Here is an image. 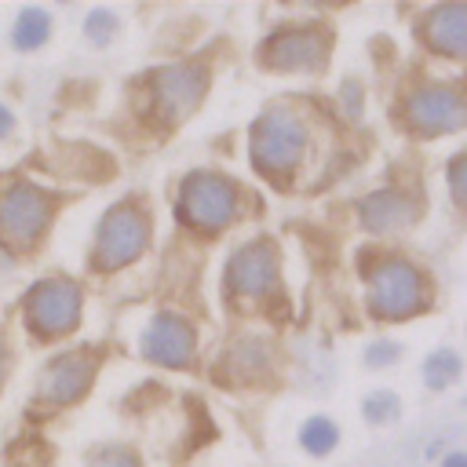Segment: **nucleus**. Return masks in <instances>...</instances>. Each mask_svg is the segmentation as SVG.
Returning a JSON list of instances; mask_svg holds the SVG:
<instances>
[{
	"mask_svg": "<svg viewBox=\"0 0 467 467\" xmlns=\"http://www.w3.org/2000/svg\"><path fill=\"white\" fill-rule=\"evenodd\" d=\"M7 368H11V354H7V347L0 343V387H4V379H7Z\"/></svg>",
	"mask_w": 467,
	"mask_h": 467,
	"instance_id": "obj_24",
	"label": "nucleus"
},
{
	"mask_svg": "<svg viewBox=\"0 0 467 467\" xmlns=\"http://www.w3.org/2000/svg\"><path fill=\"white\" fill-rule=\"evenodd\" d=\"M328 58V33L317 26H285L259 44V62L270 69H321Z\"/></svg>",
	"mask_w": 467,
	"mask_h": 467,
	"instance_id": "obj_8",
	"label": "nucleus"
},
{
	"mask_svg": "<svg viewBox=\"0 0 467 467\" xmlns=\"http://www.w3.org/2000/svg\"><path fill=\"white\" fill-rule=\"evenodd\" d=\"M95 379V354L88 350H69L62 358H55L47 365V372L40 376V401L47 405H69L77 398L88 394Z\"/></svg>",
	"mask_w": 467,
	"mask_h": 467,
	"instance_id": "obj_12",
	"label": "nucleus"
},
{
	"mask_svg": "<svg viewBox=\"0 0 467 467\" xmlns=\"http://www.w3.org/2000/svg\"><path fill=\"white\" fill-rule=\"evenodd\" d=\"M427 44L449 58H463L467 47V7L463 4H441L427 15Z\"/></svg>",
	"mask_w": 467,
	"mask_h": 467,
	"instance_id": "obj_13",
	"label": "nucleus"
},
{
	"mask_svg": "<svg viewBox=\"0 0 467 467\" xmlns=\"http://www.w3.org/2000/svg\"><path fill=\"white\" fill-rule=\"evenodd\" d=\"M84 29H88V36H91L95 44H106V40L117 33V15L106 11V7H95V11H88Z\"/></svg>",
	"mask_w": 467,
	"mask_h": 467,
	"instance_id": "obj_19",
	"label": "nucleus"
},
{
	"mask_svg": "<svg viewBox=\"0 0 467 467\" xmlns=\"http://www.w3.org/2000/svg\"><path fill=\"white\" fill-rule=\"evenodd\" d=\"M409 219H412V201L401 190H379V193H368L361 201V223L372 234L401 230Z\"/></svg>",
	"mask_w": 467,
	"mask_h": 467,
	"instance_id": "obj_14",
	"label": "nucleus"
},
{
	"mask_svg": "<svg viewBox=\"0 0 467 467\" xmlns=\"http://www.w3.org/2000/svg\"><path fill=\"white\" fill-rule=\"evenodd\" d=\"M336 441H339V431H336V423L328 416H310L303 423V431H299V445L310 456H328L336 449Z\"/></svg>",
	"mask_w": 467,
	"mask_h": 467,
	"instance_id": "obj_16",
	"label": "nucleus"
},
{
	"mask_svg": "<svg viewBox=\"0 0 467 467\" xmlns=\"http://www.w3.org/2000/svg\"><path fill=\"white\" fill-rule=\"evenodd\" d=\"M91 467H142L131 449H99L91 456Z\"/></svg>",
	"mask_w": 467,
	"mask_h": 467,
	"instance_id": "obj_20",
	"label": "nucleus"
},
{
	"mask_svg": "<svg viewBox=\"0 0 467 467\" xmlns=\"http://www.w3.org/2000/svg\"><path fill=\"white\" fill-rule=\"evenodd\" d=\"M226 288L234 296H244V299H259V296H270L277 288V248L263 237L241 244L234 255H230V266H226Z\"/></svg>",
	"mask_w": 467,
	"mask_h": 467,
	"instance_id": "obj_9",
	"label": "nucleus"
},
{
	"mask_svg": "<svg viewBox=\"0 0 467 467\" xmlns=\"http://www.w3.org/2000/svg\"><path fill=\"white\" fill-rule=\"evenodd\" d=\"M405 117L416 131L423 135H441V131H456L463 124V95L449 84H431L409 95L405 102Z\"/></svg>",
	"mask_w": 467,
	"mask_h": 467,
	"instance_id": "obj_10",
	"label": "nucleus"
},
{
	"mask_svg": "<svg viewBox=\"0 0 467 467\" xmlns=\"http://www.w3.org/2000/svg\"><path fill=\"white\" fill-rule=\"evenodd\" d=\"M193 347H197L193 325L179 314H157L142 332V354L164 368H186L193 361Z\"/></svg>",
	"mask_w": 467,
	"mask_h": 467,
	"instance_id": "obj_11",
	"label": "nucleus"
},
{
	"mask_svg": "<svg viewBox=\"0 0 467 467\" xmlns=\"http://www.w3.org/2000/svg\"><path fill=\"white\" fill-rule=\"evenodd\" d=\"M460 354L456 350H434L427 361H423V379L431 387H449L460 379Z\"/></svg>",
	"mask_w": 467,
	"mask_h": 467,
	"instance_id": "obj_17",
	"label": "nucleus"
},
{
	"mask_svg": "<svg viewBox=\"0 0 467 467\" xmlns=\"http://www.w3.org/2000/svg\"><path fill=\"white\" fill-rule=\"evenodd\" d=\"M175 212L190 230L215 234L237 215V186L219 171H190L179 186Z\"/></svg>",
	"mask_w": 467,
	"mask_h": 467,
	"instance_id": "obj_2",
	"label": "nucleus"
},
{
	"mask_svg": "<svg viewBox=\"0 0 467 467\" xmlns=\"http://www.w3.org/2000/svg\"><path fill=\"white\" fill-rule=\"evenodd\" d=\"M55 197L36 182H4L0 186V237L15 248H29L51 223Z\"/></svg>",
	"mask_w": 467,
	"mask_h": 467,
	"instance_id": "obj_5",
	"label": "nucleus"
},
{
	"mask_svg": "<svg viewBox=\"0 0 467 467\" xmlns=\"http://www.w3.org/2000/svg\"><path fill=\"white\" fill-rule=\"evenodd\" d=\"M398 354H401L398 343H372L368 354H365V361L368 365H390V361H398Z\"/></svg>",
	"mask_w": 467,
	"mask_h": 467,
	"instance_id": "obj_21",
	"label": "nucleus"
},
{
	"mask_svg": "<svg viewBox=\"0 0 467 467\" xmlns=\"http://www.w3.org/2000/svg\"><path fill=\"white\" fill-rule=\"evenodd\" d=\"M150 241V219L146 212L135 204V201H124L117 208H109L95 230V252H91V263L99 270H117V266H128L131 259L142 255Z\"/></svg>",
	"mask_w": 467,
	"mask_h": 467,
	"instance_id": "obj_4",
	"label": "nucleus"
},
{
	"mask_svg": "<svg viewBox=\"0 0 467 467\" xmlns=\"http://www.w3.org/2000/svg\"><path fill=\"white\" fill-rule=\"evenodd\" d=\"M51 33V15L44 7H26L11 29V40L18 51H36Z\"/></svg>",
	"mask_w": 467,
	"mask_h": 467,
	"instance_id": "obj_15",
	"label": "nucleus"
},
{
	"mask_svg": "<svg viewBox=\"0 0 467 467\" xmlns=\"http://www.w3.org/2000/svg\"><path fill=\"white\" fill-rule=\"evenodd\" d=\"M11 128H15V117H11V109H7V106H0V139H4V135H11Z\"/></svg>",
	"mask_w": 467,
	"mask_h": 467,
	"instance_id": "obj_23",
	"label": "nucleus"
},
{
	"mask_svg": "<svg viewBox=\"0 0 467 467\" xmlns=\"http://www.w3.org/2000/svg\"><path fill=\"white\" fill-rule=\"evenodd\" d=\"M26 321L36 336H66L80 321V288L69 277H44L26 296Z\"/></svg>",
	"mask_w": 467,
	"mask_h": 467,
	"instance_id": "obj_7",
	"label": "nucleus"
},
{
	"mask_svg": "<svg viewBox=\"0 0 467 467\" xmlns=\"http://www.w3.org/2000/svg\"><path fill=\"white\" fill-rule=\"evenodd\" d=\"M427 306V281L409 259H383L368 270V310L383 321L420 314Z\"/></svg>",
	"mask_w": 467,
	"mask_h": 467,
	"instance_id": "obj_3",
	"label": "nucleus"
},
{
	"mask_svg": "<svg viewBox=\"0 0 467 467\" xmlns=\"http://www.w3.org/2000/svg\"><path fill=\"white\" fill-rule=\"evenodd\" d=\"M310 150V128L292 109H266L252 124V164L270 179H288L299 171Z\"/></svg>",
	"mask_w": 467,
	"mask_h": 467,
	"instance_id": "obj_1",
	"label": "nucleus"
},
{
	"mask_svg": "<svg viewBox=\"0 0 467 467\" xmlns=\"http://www.w3.org/2000/svg\"><path fill=\"white\" fill-rule=\"evenodd\" d=\"M361 409H365V420H368V423H390V420H398L401 401H398L394 390H372Z\"/></svg>",
	"mask_w": 467,
	"mask_h": 467,
	"instance_id": "obj_18",
	"label": "nucleus"
},
{
	"mask_svg": "<svg viewBox=\"0 0 467 467\" xmlns=\"http://www.w3.org/2000/svg\"><path fill=\"white\" fill-rule=\"evenodd\" d=\"M441 467H467V456H463V452H452V456H445Z\"/></svg>",
	"mask_w": 467,
	"mask_h": 467,
	"instance_id": "obj_25",
	"label": "nucleus"
},
{
	"mask_svg": "<svg viewBox=\"0 0 467 467\" xmlns=\"http://www.w3.org/2000/svg\"><path fill=\"white\" fill-rule=\"evenodd\" d=\"M449 186H452V201L463 204V153H456L449 164Z\"/></svg>",
	"mask_w": 467,
	"mask_h": 467,
	"instance_id": "obj_22",
	"label": "nucleus"
},
{
	"mask_svg": "<svg viewBox=\"0 0 467 467\" xmlns=\"http://www.w3.org/2000/svg\"><path fill=\"white\" fill-rule=\"evenodd\" d=\"M208 88V69L201 62H175V66H161L150 73V99H153V113L168 124L186 120L197 102L204 99Z\"/></svg>",
	"mask_w": 467,
	"mask_h": 467,
	"instance_id": "obj_6",
	"label": "nucleus"
}]
</instances>
